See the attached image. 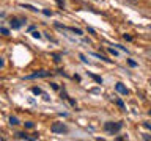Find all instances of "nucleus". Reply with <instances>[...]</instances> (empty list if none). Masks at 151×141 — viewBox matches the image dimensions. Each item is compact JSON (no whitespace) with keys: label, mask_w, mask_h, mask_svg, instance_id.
Masks as SVG:
<instances>
[{"label":"nucleus","mask_w":151,"mask_h":141,"mask_svg":"<svg viewBox=\"0 0 151 141\" xmlns=\"http://www.w3.org/2000/svg\"><path fill=\"white\" fill-rule=\"evenodd\" d=\"M17 138L19 140H28V136H27V133H22L21 132V133H17Z\"/></svg>","instance_id":"nucleus-7"},{"label":"nucleus","mask_w":151,"mask_h":141,"mask_svg":"<svg viewBox=\"0 0 151 141\" xmlns=\"http://www.w3.org/2000/svg\"><path fill=\"white\" fill-rule=\"evenodd\" d=\"M57 3H58L60 6H63V0H57Z\"/></svg>","instance_id":"nucleus-22"},{"label":"nucleus","mask_w":151,"mask_h":141,"mask_svg":"<svg viewBox=\"0 0 151 141\" xmlns=\"http://www.w3.org/2000/svg\"><path fill=\"white\" fill-rule=\"evenodd\" d=\"M91 77H93L94 80H96L98 83H102V80H101V77H98V75H91Z\"/></svg>","instance_id":"nucleus-15"},{"label":"nucleus","mask_w":151,"mask_h":141,"mask_svg":"<svg viewBox=\"0 0 151 141\" xmlns=\"http://www.w3.org/2000/svg\"><path fill=\"white\" fill-rule=\"evenodd\" d=\"M123 38H124L126 41H132V36L131 35H123Z\"/></svg>","instance_id":"nucleus-17"},{"label":"nucleus","mask_w":151,"mask_h":141,"mask_svg":"<svg viewBox=\"0 0 151 141\" xmlns=\"http://www.w3.org/2000/svg\"><path fill=\"white\" fill-rule=\"evenodd\" d=\"M32 93H33V94H36V96H38V94H42V91H41L40 88H32Z\"/></svg>","instance_id":"nucleus-8"},{"label":"nucleus","mask_w":151,"mask_h":141,"mask_svg":"<svg viewBox=\"0 0 151 141\" xmlns=\"http://www.w3.org/2000/svg\"><path fill=\"white\" fill-rule=\"evenodd\" d=\"M0 33H3V35H8V28H0Z\"/></svg>","instance_id":"nucleus-18"},{"label":"nucleus","mask_w":151,"mask_h":141,"mask_svg":"<svg viewBox=\"0 0 151 141\" xmlns=\"http://www.w3.org/2000/svg\"><path fill=\"white\" fill-rule=\"evenodd\" d=\"M123 127V122H106L104 124V130L109 132V133H116Z\"/></svg>","instance_id":"nucleus-1"},{"label":"nucleus","mask_w":151,"mask_h":141,"mask_svg":"<svg viewBox=\"0 0 151 141\" xmlns=\"http://www.w3.org/2000/svg\"><path fill=\"white\" fill-rule=\"evenodd\" d=\"M127 63H129V66H132V68H135V66H137V63L134 60H127Z\"/></svg>","instance_id":"nucleus-13"},{"label":"nucleus","mask_w":151,"mask_h":141,"mask_svg":"<svg viewBox=\"0 0 151 141\" xmlns=\"http://www.w3.org/2000/svg\"><path fill=\"white\" fill-rule=\"evenodd\" d=\"M116 105L120 107V108H123V110H124V103H123V100H120V99H116Z\"/></svg>","instance_id":"nucleus-9"},{"label":"nucleus","mask_w":151,"mask_h":141,"mask_svg":"<svg viewBox=\"0 0 151 141\" xmlns=\"http://www.w3.org/2000/svg\"><path fill=\"white\" fill-rule=\"evenodd\" d=\"M46 14V16H52V11H49V9H44V11H42Z\"/></svg>","instance_id":"nucleus-19"},{"label":"nucleus","mask_w":151,"mask_h":141,"mask_svg":"<svg viewBox=\"0 0 151 141\" xmlns=\"http://www.w3.org/2000/svg\"><path fill=\"white\" fill-rule=\"evenodd\" d=\"M115 89H116V91L120 93V94H123V96H126V94L129 93V91H127V89H126V86H124V85H123V83H116Z\"/></svg>","instance_id":"nucleus-4"},{"label":"nucleus","mask_w":151,"mask_h":141,"mask_svg":"<svg viewBox=\"0 0 151 141\" xmlns=\"http://www.w3.org/2000/svg\"><path fill=\"white\" fill-rule=\"evenodd\" d=\"M9 124H11V125H17L19 124V119H17L16 116H9Z\"/></svg>","instance_id":"nucleus-6"},{"label":"nucleus","mask_w":151,"mask_h":141,"mask_svg":"<svg viewBox=\"0 0 151 141\" xmlns=\"http://www.w3.org/2000/svg\"><path fill=\"white\" fill-rule=\"evenodd\" d=\"M127 2H129V3H137L139 0H127Z\"/></svg>","instance_id":"nucleus-23"},{"label":"nucleus","mask_w":151,"mask_h":141,"mask_svg":"<svg viewBox=\"0 0 151 141\" xmlns=\"http://www.w3.org/2000/svg\"><path fill=\"white\" fill-rule=\"evenodd\" d=\"M32 36H33V38H36V39H40V38H41V33H40V31H33V33H32Z\"/></svg>","instance_id":"nucleus-10"},{"label":"nucleus","mask_w":151,"mask_h":141,"mask_svg":"<svg viewBox=\"0 0 151 141\" xmlns=\"http://www.w3.org/2000/svg\"><path fill=\"white\" fill-rule=\"evenodd\" d=\"M9 24H11L13 28H21L22 27V21H19V19H16V17L11 19V22H9Z\"/></svg>","instance_id":"nucleus-5"},{"label":"nucleus","mask_w":151,"mask_h":141,"mask_svg":"<svg viewBox=\"0 0 151 141\" xmlns=\"http://www.w3.org/2000/svg\"><path fill=\"white\" fill-rule=\"evenodd\" d=\"M3 64H5V61H3V58H0V68H3Z\"/></svg>","instance_id":"nucleus-21"},{"label":"nucleus","mask_w":151,"mask_h":141,"mask_svg":"<svg viewBox=\"0 0 151 141\" xmlns=\"http://www.w3.org/2000/svg\"><path fill=\"white\" fill-rule=\"evenodd\" d=\"M50 130L54 132V133H65V132H68V129H66V125L63 122H54V124L50 125Z\"/></svg>","instance_id":"nucleus-2"},{"label":"nucleus","mask_w":151,"mask_h":141,"mask_svg":"<svg viewBox=\"0 0 151 141\" xmlns=\"http://www.w3.org/2000/svg\"><path fill=\"white\" fill-rule=\"evenodd\" d=\"M107 50H109V53H112L113 56H116V55H118V53H116V50H115V49H107Z\"/></svg>","instance_id":"nucleus-14"},{"label":"nucleus","mask_w":151,"mask_h":141,"mask_svg":"<svg viewBox=\"0 0 151 141\" xmlns=\"http://www.w3.org/2000/svg\"><path fill=\"white\" fill-rule=\"evenodd\" d=\"M50 72H47V70H40V72H35V74H32V75H27V80H30V78H40V77H49Z\"/></svg>","instance_id":"nucleus-3"},{"label":"nucleus","mask_w":151,"mask_h":141,"mask_svg":"<svg viewBox=\"0 0 151 141\" xmlns=\"http://www.w3.org/2000/svg\"><path fill=\"white\" fill-rule=\"evenodd\" d=\"M50 86H52V89H55V91H60V86L57 83H50Z\"/></svg>","instance_id":"nucleus-11"},{"label":"nucleus","mask_w":151,"mask_h":141,"mask_svg":"<svg viewBox=\"0 0 151 141\" xmlns=\"http://www.w3.org/2000/svg\"><path fill=\"white\" fill-rule=\"evenodd\" d=\"M143 140H151V135H146V133H145V135H143Z\"/></svg>","instance_id":"nucleus-20"},{"label":"nucleus","mask_w":151,"mask_h":141,"mask_svg":"<svg viewBox=\"0 0 151 141\" xmlns=\"http://www.w3.org/2000/svg\"><path fill=\"white\" fill-rule=\"evenodd\" d=\"M25 127H27V129H33L35 124H33V122H25Z\"/></svg>","instance_id":"nucleus-12"},{"label":"nucleus","mask_w":151,"mask_h":141,"mask_svg":"<svg viewBox=\"0 0 151 141\" xmlns=\"http://www.w3.org/2000/svg\"><path fill=\"white\" fill-rule=\"evenodd\" d=\"M54 61H55V63H60V55H54Z\"/></svg>","instance_id":"nucleus-16"}]
</instances>
